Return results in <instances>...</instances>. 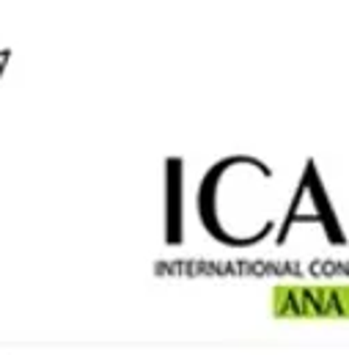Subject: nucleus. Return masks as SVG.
<instances>
[{"label":"nucleus","instance_id":"f257e3e1","mask_svg":"<svg viewBox=\"0 0 349 355\" xmlns=\"http://www.w3.org/2000/svg\"><path fill=\"white\" fill-rule=\"evenodd\" d=\"M278 317H349V286H280L272 295Z\"/></svg>","mask_w":349,"mask_h":355}]
</instances>
